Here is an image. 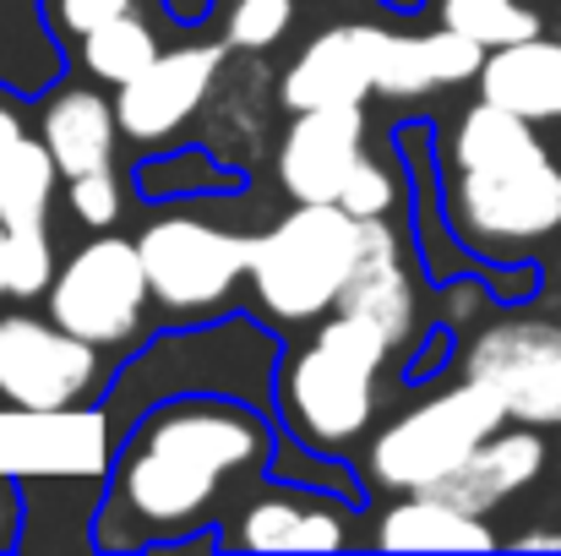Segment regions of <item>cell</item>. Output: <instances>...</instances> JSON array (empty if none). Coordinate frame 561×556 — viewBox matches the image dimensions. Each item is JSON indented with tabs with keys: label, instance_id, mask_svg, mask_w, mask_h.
Listing matches in <instances>:
<instances>
[{
	"label": "cell",
	"instance_id": "cell-2",
	"mask_svg": "<svg viewBox=\"0 0 561 556\" xmlns=\"http://www.w3.org/2000/svg\"><path fill=\"white\" fill-rule=\"evenodd\" d=\"M267 453V436L240 409H170L148 425L121 469V502L142 530H186L196 524L224 480L251 469Z\"/></svg>",
	"mask_w": 561,
	"mask_h": 556
},
{
	"label": "cell",
	"instance_id": "cell-1",
	"mask_svg": "<svg viewBox=\"0 0 561 556\" xmlns=\"http://www.w3.org/2000/svg\"><path fill=\"white\" fill-rule=\"evenodd\" d=\"M453 213L474 246H535L561 229V164L535 121L480 99L453 137Z\"/></svg>",
	"mask_w": 561,
	"mask_h": 556
},
{
	"label": "cell",
	"instance_id": "cell-8",
	"mask_svg": "<svg viewBox=\"0 0 561 556\" xmlns=\"http://www.w3.org/2000/svg\"><path fill=\"white\" fill-rule=\"evenodd\" d=\"M463 376L491 387L513 420L524 425H561V328L540 317L491 322L469 355Z\"/></svg>",
	"mask_w": 561,
	"mask_h": 556
},
{
	"label": "cell",
	"instance_id": "cell-21",
	"mask_svg": "<svg viewBox=\"0 0 561 556\" xmlns=\"http://www.w3.org/2000/svg\"><path fill=\"white\" fill-rule=\"evenodd\" d=\"M164 49H159V33L142 22V16H115V22H99L93 33H82V60H88V71L93 77H104V82H115V88H126L131 77H142L153 60H159Z\"/></svg>",
	"mask_w": 561,
	"mask_h": 556
},
{
	"label": "cell",
	"instance_id": "cell-20",
	"mask_svg": "<svg viewBox=\"0 0 561 556\" xmlns=\"http://www.w3.org/2000/svg\"><path fill=\"white\" fill-rule=\"evenodd\" d=\"M55 175H60V164H55L44 137L38 143L22 137L11 154H0V218L5 224H44Z\"/></svg>",
	"mask_w": 561,
	"mask_h": 556
},
{
	"label": "cell",
	"instance_id": "cell-29",
	"mask_svg": "<svg viewBox=\"0 0 561 556\" xmlns=\"http://www.w3.org/2000/svg\"><path fill=\"white\" fill-rule=\"evenodd\" d=\"M22 137H27V132H22V121H16L11 110H0V154H11Z\"/></svg>",
	"mask_w": 561,
	"mask_h": 556
},
{
	"label": "cell",
	"instance_id": "cell-9",
	"mask_svg": "<svg viewBox=\"0 0 561 556\" xmlns=\"http://www.w3.org/2000/svg\"><path fill=\"white\" fill-rule=\"evenodd\" d=\"M99 376V344L66 333L55 317H0V398L33 415L77 404Z\"/></svg>",
	"mask_w": 561,
	"mask_h": 556
},
{
	"label": "cell",
	"instance_id": "cell-10",
	"mask_svg": "<svg viewBox=\"0 0 561 556\" xmlns=\"http://www.w3.org/2000/svg\"><path fill=\"white\" fill-rule=\"evenodd\" d=\"M360 154H366L360 104L300 110V121L284 132V148H278V181L295 202H339Z\"/></svg>",
	"mask_w": 561,
	"mask_h": 556
},
{
	"label": "cell",
	"instance_id": "cell-12",
	"mask_svg": "<svg viewBox=\"0 0 561 556\" xmlns=\"http://www.w3.org/2000/svg\"><path fill=\"white\" fill-rule=\"evenodd\" d=\"M376 93V27L371 22H350V27H328L317 33L295 66L284 71V104L300 110H339V104H366Z\"/></svg>",
	"mask_w": 561,
	"mask_h": 556
},
{
	"label": "cell",
	"instance_id": "cell-17",
	"mask_svg": "<svg viewBox=\"0 0 561 556\" xmlns=\"http://www.w3.org/2000/svg\"><path fill=\"white\" fill-rule=\"evenodd\" d=\"M376 546L387 552H491L496 535L480 513L447 502L442 491H409L376 524Z\"/></svg>",
	"mask_w": 561,
	"mask_h": 556
},
{
	"label": "cell",
	"instance_id": "cell-14",
	"mask_svg": "<svg viewBox=\"0 0 561 556\" xmlns=\"http://www.w3.org/2000/svg\"><path fill=\"white\" fill-rule=\"evenodd\" d=\"M339 311L376 322L392 344L409 339L414 328V284L398 262V240L381 218H360V251H355V273L339 295Z\"/></svg>",
	"mask_w": 561,
	"mask_h": 556
},
{
	"label": "cell",
	"instance_id": "cell-24",
	"mask_svg": "<svg viewBox=\"0 0 561 556\" xmlns=\"http://www.w3.org/2000/svg\"><path fill=\"white\" fill-rule=\"evenodd\" d=\"M295 0H234L229 11V44L234 49H267L289 33Z\"/></svg>",
	"mask_w": 561,
	"mask_h": 556
},
{
	"label": "cell",
	"instance_id": "cell-19",
	"mask_svg": "<svg viewBox=\"0 0 561 556\" xmlns=\"http://www.w3.org/2000/svg\"><path fill=\"white\" fill-rule=\"evenodd\" d=\"M344 541H350L344 513L328 502H306V497H267L245 508L240 519L245 552H339Z\"/></svg>",
	"mask_w": 561,
	"mask_h": 556
},
{
	"label": "cell",
	"instance_id": "cell-11",
	"mask_svg": "<svg viewBox=\"0 0 561 556\" xmlns=\"http://www.w3.org/2000/svg\"><path fill=\"white\" fill-rule=\"evenodd\" d=\"M218 60L224 49L218 44H186V49H164L142 77H131L121 88V132L137 137V143H159L170 132H181L191 115L202 110L213 77H218Z\"/></svg>",
	"mask_w": 561,
	"mask_h": 556
},
{
	"label": "cell",
	"instance_id": "cell-18",
	"mask_svg": "<svg viewBox=\"0 0 561 556\" xmlns=\"http://www.w3.org/2000/svg\"><path fill=\"white\" fill-rule=\"evenodd\" d=\"M115 132H121V115L99 93H88V88H71V93H60L44 110V143H49V154H55V164H60L66 181L93 175V170H110Z\"/></svg>",
	"mask_w": 561,
	"mask_h": 556
},
{
	"label": "cell",
	"instance_id": "cell-3",
	"mask_svg": "<svg viewBox=\"0 0 561 556\" xmlns=\"http://www.w3.org/2000/svg\"><path fill=\"white\" fill-rule=\"evenodd\" d=\"M360 251V218L344 202H300L251 240V284L278 322H311L339 306Z\"/></svg>",
	"mask_w": 561,
	"mask_h": 556
},
{
	"label": "cell",
	"instance_id": "cell-5",
	"mask_svg": "<svg viewBox=\"0 0 561 556\" xmlns=\"http://www.w3.org/2000/svg\"><path fill=\"white\" fill-rule=\"evenodd\" d=\"M502 420H513L507 404L491 387H480L474 376H463L458 387L414 404L409 415H398L376 436L371 447L376 480L392 486V491H436L453 469L469 464V453L485 436L502 431Z\"/></svg>",
	"mask_w": 561,
	"mask_h": 556
},
{
	"label": "cell",
	"instance_id": "cell-15",
	"mask_svg": "<svg viewBox=\"0 0 561 556\" xmlns=\"http://www.w3.org/2000/svg\"><path fill=\"white\" fill-rule=\"evenodd\" d=\"M480 99L524 115V121H561V44L557 38H518L485 55L480 66Z\"/></svg>",
	"mask_w": 561,
	"mask_h": 556
},
{
	"label": "cell",
	"instance_id": "cell-16",
	"mask_svg": "<svg viewBox=\"0 0 561 556\" xmlns=\"http://www.w3.org/2000/svg\"><path fill=\"white\" fill-rule=\"evenodd\" d=\"M540 469H546V442H540V431H496V436H485L474 453H469V464L463 469H453L436 491L447 497V502H458V508H469V513H491V508H502L513 491H524L529 480H540Z\"/></svg>",
	"mask_w": 561,
	"mask_h": 556
},
{
	"label": "cell",
	"instance_id": "cell-30",
	"mask_svg": "<svg viewBox=\"0 0 561 556\" xmlns=\"http://www.w3.org/2000/svg\"><path fill=\"white\" fill-rule=\"evenodd\" d=\"M5 535H11V508H5V497H0V546H5Z\"/></svg>",
	"mask_w": 561,
	"mask_h": 556
},
{
	"label": "cell",
	"instance_id": "cell-6",
	"mask_svg": "<svg viewBox=\"0 0 561 556\" xmlns=\"http://www.w3.org/2000/svg\"><path fill=\"white\" fill-rule=\"evenodd\" d=\"M44 300H49V317L66 333H77V339H88V344L104 350V344H126L137 333L142 306L153 300V279L142 268L137 240L104 235V240L82 246L55 273V284H49Z\"/></svg>",
	"mask_w": 561,
	"mask_h": 556
},
{
	"label": "cell",
	"instance_id": "cell-25",
	"mask_svg": "<svg viewBox=\"0 0 561 556\" xmlns=\"http://www.w3.org/2000/svg\"><path fill=\"white\" fill-rule=\"evenodd\" d=\"M355 218H381L387 207H392V175L376 164L371 154H360V164L350 170V181H344V196H339Z\"/></svg>",
	"mask_w": 561,
	"mask_h": 556
},
{
	"label": "cell",
	"instance_id": "cell-23",
	"mask_svg": "<svg viewBox=\"0 0 561 556\" xmlns=\"http://www.w3.org/2000/svg\"><path fill=\"white\" fill-rule=\"evenodd\" d=\"M442 27H458L463 38H474L485 49H502V44L535 38L540 16L518 0H442Z\"/></svg>",
	"mask_w": 561,
	"mask_h": 556
},
{
	"label": "cell",
	"instance_id": "cell-28",
	"mask_svg": "<svg viewBox=\"0 0 561 556\" xmlns=\"http://www.w3.org/2000/svg\"><path fill=\"white\" fill-rule=\"evenodd\" d=\"M513 546H518V552H561V530H529V535H518Z\"/></svg>",
	"mask_w": 561,
	"mask_h": 556
},
{
	"label": "cell",
	"instance_id": "cell-27",
	"mask_svg": "<svg viewBox=\"0 0 561 556\" xmlns=\"http://www.w3.org/2000/svg\"><path fill=\"white\" fill-rule=\"evenodd\" d=\"M126 11H131V0H60V22L71 33H93L99 22H115Z\"/></svg>",
	"mask_w": 561,
	"mask_h": 556
},
{
	"label": "cell",
	"instance_id": "cell-13",
	"mask_svg": "<svg viewBox=\"0 0 561 556\" xmlns=\"http://www.w3.org/2000/svg\"><path fill=\"white\" fill-rule=\"evenodd\" d=\"M485 55L491 49L463 38L458 27H442V33H387V27H376V93L420 99V93H436V88H458V82L480 77Z\"/></svg>",
	"mask_w": 561,
	"mask_h": 556
},
{
	"label": "cell",
	"instance_id": "cell-7",
	"mask_svg": "<svg viewBox=\"0 0 561 556\" xmlns=\"http://www.w3.org/2000/svg\"><path fill=\"white\" fill-rule=\"evenodd\" d=\"M137 251L153 279V300H164L170 311H207L251 273V240L191 213L148 224Z\"/></svg>",
	"mask_w": 561,
	"mask_h": 556
},
{
	"label": "cell",
	"instance_id": "cell-26",
	"mask_svg": "<svg viewBox=\"0 0 561 556\" xmlns=\"http://www.w3.org/2000/svg\"><path fill=\"white\" fill-rule=\"evenodd\" d=\"M71 207H77V218L93 224V229L115 224V218H121V181H115V170L77 175V181H71Z\"/></svg>",
	"mask_w": 561,
	"mask_h": 556
},
{
	"label": "cell",
	"instance_id": "cell-4",
	"mask_svg": "<svg viewBox=\"0 0 561 556\" xmlns=\"http://www.w3.org/2000/svg\"><path fill=\"white\" fill-rule=\"evenodd\" d=\"M387 350H392V339L376 322L339 311L317 333V344L300 350V361L289 366L284 398H289L295 425L322 447H339V442L360 436L371 425L376 376H381Z\"/></svg>",
	"mask_w": 561,
	"mask_h": 556
},
{
	"label": "cell",
	"instance_id": "cell-22",
	"mask_svg": "<svg viewBox=\"0 0 561 556\" xmlns=\"http://www.w3.org/2000/svg\"><path fill=\"white\" fill-rule=\"evenodd\" d=\"M55 284V251L44 224H5L0 218V295L33 300Z\"/></svg>",
	"mask_w": 561,
	"mask_h": 556
}]
</instances>
